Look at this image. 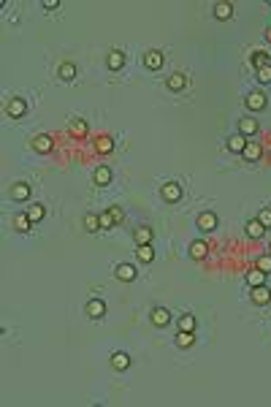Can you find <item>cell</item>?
<instances>
[{
    "label": "cell",
    "instance_id": "cell-1",
    "mask_svg": "<svg viewBox=\"0 0 271 407\" xmlns=\"http://www.w3.org/2000/svg\"><path fill=\"white\" fill-rule=\"evenodd\" d=\"M160 196H163V201L176 204L182 198V185L179 182H166V185H163V190H160Z\"/></svg>",
    "mask_w": 271,
    "mask_h": 407
},
{
    "label": "cell",
    "instance_id": "cell-2",
    "mask_svg": "<svg viewBox=\"0 0 271 407\" xmlns=\"http://www.w3.org/2000/svg\"><path fill=\"white\" fill-rule=\"evenodd\" d=\"M244 103H247L249 111H263L266 109V95H263L260 90H252L247 98H244Z\"/></svg>",
    "mask_w": 271,
    "mask_h": 407
},
{
    "label": "cell",
    "instance_id": "cell-3",
    "mask_svg": "<svg viewBox=\"0 0 271 407\" xmlns=\"http://www.w3.org/2000/svg\"><path fill=\"white\" fill-rule=\"evenodd\" d=\"M52 147H55V139L49 136V133H38L36 139H33V150L46 155V152H52Z\"/></svg>",
    "mask_w": 271,
    "mask_h": 407
},
{
    "label": "cell",
    "instance_id": "cell-4",
    "mask_svg": "<svg viewBox=\"0 0 271 407\" xmlns=\"http://www.w3.org/2000/svg\"><path fill=\"white\" fill-rule=\"evenodd\" d=\"M136 275H138V272H136V266H133V263H120V266L114 269V277H117V280H122V283H133Z\"/></svg>",
    "mask_w": 271,
    "mask_h": 407
},
{
    "label": "cell",
    "instance_id": "cell-5",
    "mask_svg": "<svg viewBox=\"0 0 271 407\" xmlns=\"http://www.w3.org/2000/svg\"><path fill=\"white\" fill-rule=\"evenodd\" d=\"M249 299H252L255 304H260V307H263V304H268V302H271V291L266 288V285H255V288L249 291Z\"/></svg>",
    "mask_w": 271,
    "mask_h": 407
},
{
    "label": "cell",
    "instance_id": "cell-6",
    "mask_svg": "<svg viewBox=\"0 0 271 407\" xmlns=\"http://www.w3.org/2000/svg\"><path fill=\"white\" fill-rule=\"evenodd\" d=\"M6 111H9V117H25V111H28V103L22 101V98H11L9 106H6Z\"/></svg>",
    "mask_w": 271,
    "mask_h": 407
},
{
    "label": "cell",
    "instance_id": "cell-7",
    "mask_svg": "<svg viewBox=\"0 0 271 407\" xmlns=\"http://www.w3.org/2000/svg\"><path fill=\"white\" fill-rule=\"evenodd\" d=\"M206 255H209V244L203 242V239H195V242L190 244V258H195V261H203Z\"/></svg>",
    "mask_w": 271,
    "mask_h": 407
},
{
    "label": "cell",
    "instance_id": "cell-8",
    "mask_svg": "<svg viewBox=\"0 0 271 407\" xmlns=\"http://www.w3.org/2000/svg\"><path fill=\"white\" fill-rule=\"evenodd\" d=\"M149 318H152V323H155V326H160V329H163V326H168V323H171V312L166 310V307H155Z\"/></svg>",
    "mask_w": 271,
    "mask_h": 407
},
{
    "label": "cell",
    "instance_id": "cell-9",
    "mask_svg": "<svg viewBox=\"0 0 271 407\" xmlns=\"http://www.w3.org/2000/svg\"><path fill=\"white\" fill-rule=\"evenodd\" d=\"M144 65H147L149 71H157V68H163V52H157V49H152L144 55Z\"/></svg>",
    "mask_w": 271,
    "mask_h": 407
},
{
    "label": "cell",
    "instance_id": "cell-10",
    "mask_svg": "<svg viewBox=\"0 0 271 407\" xmlns=\"http://www.w3.org/2000/svg\"><path fill=\"white\" fill-rule=\"evenodd\" d=\"M239 133L244 139L247 136H255L257 133V119L255 117H244V119H239Z\"/></svg>",
    "mask_w": 271,
    "mask_h": 407
},
{
    "label": "cell",
    "instance_id": "cell-11",
    "mask_svg": "<svg viewBox=\"0 0 271 407\" xmlns=\"http://www.w3.org/2000/svg\"><path fill=\"white\" fill-rule=\"evenodd\" d=\"M87 315L92 320H101L106 315V304L101 302V299H92V302H87Z\"/></svg>",
    "mask_w": 271,
    "mask_h": 407
},
{
    "label": "cell",
    "instance_id": "cell-12",
    "mask_svg": "<svg viewBox=\"0 0 271 407\" xmlns=\"http://www.w3.org/2000/svg\"><path fill=\"white\" fill-rule=\"evenodd\" d=\"M198 228H201V231H214L217 228V215H214V212H203V215H198Z\"/></svg>",
    "mask_w": 271,
    "mask_h": 407
},
{
    "label": "cell",
    "instance_id": "cell-13",
    "mask_svg": "<svg viewBox=\"0 0 271 407\" xmlns=\"http://www.w3.org/2000/svg\"><path fill=\"white\" fill-rule=\"evenodd\" d=\"M11 198H14V201H28L30 198V185L28 182H17L14 188H11Z\"/></svg>",
    "mask_w": 271,
    "mask_h": 407
},
{
    "label": "cell",
    "instance_id": "cell-14",
    "mask_svg": "<svg viewBox=\"0 0 271 407\" xmlns=\"http://www.w3.org/2000/svg\"><path fill=\"white\" fill-rule=\"evenodd\" d=\"M133 239H136V244H149L152 242V228L149 225H138L133 231Z\"/></svg>",
    "mask_w": 271,
    "mask_h": 407
},
{
    "label": "cell",
    "instance_id": "cell-15",
    "mask_svg": "<svg viewBox=\"0 0 271 407\" xmlns=\"http://www.w3.org/2000/svg\"><path fill=\"white\" fill-rule=\"evenodd\" d=\"M95 150L101 152V155H109V152L114 150V139L111 136H98L95 139Z\"/></svg>",
    "mask_w": 271,
    "mask_h": 407
},
{
    "label": "cell",
    "instance_id": "cell-16",
    "mask_svg": "<svg viewBox=\"0 0 271 407\" xmlns=\"http://www.w3.org/2000/svg\"><path fill=\"white\" fill-rule=\"evenodd\" d=\"M136 258L141 263H152L155 261V250L149 247V244H138V250H136Z\"/></svg>",
    "mask_w": 271,
    "mask_h": 407
},
{
    "label": "cell",
    "instance_id": "cell-17",
    "mask_svg": "<svg viewBox=\"0 0 271 407\" xmlns=\"http://www.w3.org/2000/svg\"><path fill=\"white\" fill-rule=\"evenodd\" d=\"M247 233H249V239H263V236H266V228L260 225V220H249V223H247Z\"/></svg>",
    "mask_w": 271,
    "mask_h": 407
},
{
    "label": "cell",
    "instance_id": "cell-18",
    "mask_svg": "<svg viewBox=\"0 0 271 407\" xmlns=\"http://www.w3.org/2000/svg\"><path fill=\"white\" fill-rule=\"evenodd\" d=\"M111 366H114V369H128V366H130V356H128V353H114V356H111Z\"/></svg>",
    "mask_w": 271,
    "mask_h": 407
},
{
    "label": "cell",
    "instance_id": "cell-19",
    "mask_svg": "<svg viewBox=\"0 0 271 407\" xmlns=\"http://www.w3.org/2000/svg\"><path fill=\"white\" fill-rule=\"evenodd\" d=\"M247 160H260L263 155V150H260V144H255V142H247V147H244V152H241Z\"/></svg>",
    "mask_w": 271,
    "mask_h": 407
},
{
    "label": "cell",
    "instance_id": "cell-20",
    "mask_svg": "<svg viewBox=\"0 0 271 407\" xmlns=\"http://www.w3.org/2000/svg\"><path fill=\"white\" fill-rule=\"evenodd\" d=\"M244 147H247V139H244L241 133H236V136L228 139V150L230 152H244Z\"/></svg>",
    "mask_w": 271,
    "mask_h": 407
},
{
    "label": "cell",
    "instance_id": "cell-21",
    "mask_svg": "<svg viewBox=\"0 0 271 407\" xmlns=\"http://www.w3.org/2000/svg\"><path fill=\"white\" fill-rule=\"evenodd\" d=\"M184 84H187V76H184V73H171L168 76V90H182Z\"/></svg>",
    "mask_w": 271,
    "mask_h": 407
},
{
    "label": "cell",
    "instance_id": "cell-22",
    "mask_svg": "<svg viewBox=\"0 0 271 407\" xmlns=\"http://www.w3.org/2000/svg\"><path fill=\"white\" fill-rule=\"evenodd\" d=\"M106 63H109L111 71H120L125 65V55H122V52H109V60H106Z\"/></svg>",
    "mask_w": 271,
    "mask_h": 407
},
{
    "label": "cell",
    "instance_id": "cell-23",
    "mask_svg": "<svg viewBox=\"0 0 271 407\" xmlns=\"http://www.w3.org/2000/svg\"><path fill=\"white\" fill-rule=\"evenodd\" d=\"M214 17L217 19H230V17H233V6H230V3H217L214 6Z\"/></svg>",
    "mask_w": 271,
    "mask_h": 407
},
{
    "label": "cell",
    "instance_id": "cell-24",
    "mask_svg": "<svg viewBox=\"0 0 271 407\" xmlns=\"http://www.w3.org/2000/svg\"><path fill=\"white\" fill-rule=\"evenodd\" d=\"M44 215H46V212H44L41 204H30V206H28V217L33 220V223H41Z\"/></svg>",
    "mask_w": 271,
    "mask_h": 407
},
{
    "label": "cell",
    "instance_id": "cell-25",
    "mask_svg": "<svg viewBox=\"0 0 271 407\" xmlns=\"http://www.w3.org/2000/svg\"><path fill=\"white\" fill-rule=\"evenodd\" d=\"M30 225H33V220L28 217V212H19V215L14 217V228L17 231H28Z\"/></svg>",
    "mask_w": 271,
    "mask_h": 407
},
{
    "label": "cell",
    "instance_id": "cell-26",
    "mask_svg": "<svg viewBox=\"0 0 271 407\" xmlns=\"http://www.w3.org/2000/svg\"><path fill=\"white\" fill-rule=\"evenodd\" d=\"M109 182H111V171L106 169V166H98V171H95V185H101V188H103V185H109Z\"/></svg>",
    "mask_w": 271,
    "mask_h": 407
},
{
    "label": "cell",
    "instance_id": "cell-27",
    "mask_svg": "<svg viewBox=\"0 0 271 407\" xmlns=\"http://www.w3.org/2000/svg\"><path fill=\"white\" fill-rule=\"evenodd\" d=\"M263 280H266V275H263L260 269H249V275H247V285H249V288H255V285H263Z\"/></svg>",
    "mask_w": 271,
    "mask_h": 407
},
{
    "label": "cell",
    "instance_id": "cell-28",
    "mask_svg": "<svg viewBox=\"0 0 271 407\" xmlns=\"http://www.w3.org/2000/svg\"><path fill=\"white\" fill-rule=\"evenodd\" d=\"M268 63H271L268 52H255V55H252V65H255V68H266Z\"/></svg>",
    "mask_w": 271,
    "mask_h": 407
},
{
    "label": "cell",
    "instance_id": "cell-29",
    "mask_svg": "<svg viewBox=\"0 0 271 407\" xmlns=\"http://www.w3.org/2000/svg\"><path fill=\"white\" fill-rule=\"evenodd\" d=\"M255 269H260L263 275H271V252H266V255H260L255 261Z\"/></svg>",
    "mask_w": 271,
    "mask_h": 407
},
{
    "label": "cell",
    "instance_id": "cell-30",
    "mask_svg": "<svg viewBox=\"0 0 271 407\" xmlns=\"http://www.w3.org/2000/svg\"><path fill=\"white\" fill-rule=\"evenodd\" d=\"M193 342H195L193 331H179V334H176V345H179V348H190Z\"/></svg>",
    "mask_w": 271,
    "mask_h": 407
},
{
    "label": "cell",
    "instance_id": "cell-31",
    "mask_svg": "<svg viewBox=\"0 0 271 407\" xmlns=\"http://www.w3.org/2000/svg\"><path fill=\"white\" fill-rule=\"evenodd\" d=\"M74 76H76V65H74V63H63V65H60V79L71 82Z\"/></svg>",
    "mask_w": 271,
    "mask_h": 407
},
{
    "label": "cell",
    "instance_id": "cell-32",
    "mask_svg": "<svg viewBox=\"0 0 271 407\" xmlns=\"http://www.w3.org/2000/svg\"><path fill=\"white\" fill-rule=\"evenodd\" d=\"M71 133H74V136H87V122H84V119H74V122H71Z\"/></svg>",
    "mask_w": 271,
    "mask_h": 407
},
{
    "label": "cell",
    "instance_id": "cell-33",
    "mask_svg": "<svg viewBox=\"0 0 271 407\" xmlns=\"http://www.w3.org/2000/svg\"><path fill=\"white\" fill-rule=\"evenodd\" d=\"M179 331H195V318L193 315H182L179 318Z\"/></svg>",
    "mask_w": 271,
    "mask_h": 407
},
{
    "label": "cell",
    "instance_id": "cell-34",
    "mask_svg": "<svg viewBox=\"0 0 271 407\" xmlns=\"http://www.w3.org/2000/svg\"><path fill=\"white\" fill-rule=\"evenodd\" d=\"M84 228H87L90 233H95L98 228H101V220H98L95 215H87V217H84Z\"/></svg>",
    "mask_w": 271,
    "mask_h": 407
},
{
    "label": "cell",
    "instance_id": "cell-35",
    "mask_svg": "<svg viewBox=\"0 0 271 407\" xmlns=\"http://www.w3.org/2000/svg\"><path fill=\"white\" fill-rule=\"evenodd\" d=\"M257 82H260V84H268L271 82V65H266V68H257Z\"/></svg>",
    "mask_w": 271,
    "mask_h": 407
},
{
    "label": "cell",
    "instance_id": "cell-36",
    "mask_svg": "<svg viewBox=\"0 0 271 407\" xmlns=\"http://www.w3.org/2000/svg\"><path fill=\"white\" fill-rule=\"evenodd\" d=\"M263 228H271V209H260V215H257Z\"/></svg>",
    "mask_w": 271,
    "mask_h": 407
},
{
    "label": "cell",
    "instance_id": "cell-37",
    "mask_svg": "<svg viewBox=\"0 0 271 407\" xmlns=\"http://www.w3.org/2000/svg\"><path fill=\"white\" fill-rule=\"evenodd\" d=\"M98 220H101V228H111V225H117L114 220H111L109 212H103V215H98Z\"/></svg>",
    "mask_w": 271,
    "mask_h": 407
},
{
    "label": "cell",
    "instance_id": "cell-38",
    "mask_svg": "<svg viewBox=\"0 0 271 407\" xmlns=\"http://www.w3.org/2000/svg\"><path fill=\"white\" fill-rule=\"evenodd\" d=\"M109 215H111V220H114V223H117V225H120V223H122V217H125V215H122V209H120V206H111V209H109Z\"/></svg>",
    "mask_w": 271,
    "mask_h": 407
},
{
    "label": "cell",
    "instance_id": "cell-39",
    "mask_svg": "<svg viewBox=\"0 0 271 407\" xmlns=\"http://www.w3.org/2000/svg\"><path fill=\"white\" fill-rule=\"evenodd\" d=\"M44 9H60V3L57 0H44Z\"/></svg>",
    "mask_w": 271,
    "mask_h": 407
},
{
    "label": "cell",
    "instance_id": "cell-40",
    "mask_svg": "<svg viewBox=\"0 0 271 407\" xmlns=\"http://www.w3.org/2000/svg\"><path fill=\"white\" fill-rule=\"evenodd\" d=\"M266 38H268V44H271V28L266 30Z\"/></svg>",
    "mask_w": 271,
    "mask_h": 407
}]
</instances>
